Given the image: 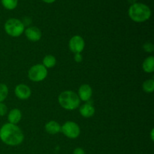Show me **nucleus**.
<instances>
[{
    "label": "nucleus",
    "instance_id": "obj_1",
    "mask_svg": "<svg viewBox=\"0 0 154 154\" xmlns=\"http://www.w3.org/2000/svg\"><path fill=\"white\" fill-rule=\"evenodd\" d=\"M0 140L6 145L15 147L23 142L24 134L18 126L7 123L0 128Z\"/></svg>",
    "mask_w": 154,
    "mask_h": 154
},
{
    "label": "nucleus",
    "instance_id": "obj_2",
    "mask_svg": "<svg viewBox=\"0 0 154 154\" xmlns=\"http://www.w3.org/2000/svg\"><path fill=\"white\" fill-rule=\"evenodd\" d=\"M152 14L150 7L141 2L131 5L128 10V15L135 23H144L148 20Z\"/></svg>",
    "mask_w": 154,
    "mask_h": 154
},
{
    "label": "nucleus",
    "instance_id": "obj_3",
    "mask_svg": "<svg viewBox=\"0 0 154 154\" xmlns=\"http://www.w3.org/2000/svg\"><path fill=\"white\" fill-rule=\"evenodd\" d=\"M58 102L60 106L67 111H74L79 108L81 100L78 94L72 90H65L58 96Z\"/></svg>",
    "mask_w": 154,
    "mask_h": 154
},
{
    "label": "nucleus",
    "instance_id": "obj_4",
    "mask_svg": "<svg viewBox=\"0 0 154 154\" xmlns=\"http://www.w3.org/2000/svg\"><path fill=\"white\" fill-rule=\"evenodd\" d=\"M25 29L22 21L17 18H10L4 24V29L6 34L13 38L22 35Z\"/></svg>",
    "mask_w": 154,
    "mask_h": 154
},
{
    "label": "nucleus",
    "instance_id": "obj_5",
    "mask_svg": "<svg viewBox=\"0 0 154 154\" xmlns=\"http://www.w3.org/2000/svg\"><path fill=\"white\" fill-rule=\"evenodd\" d=\"M48 69L42 64H35L28 71V78L32 82H42L48 77Z\"/></svg>",
    "mask_w": 154,
    "mask_h": 154
},
{
    "label": "nucleus",
    "instance_id": "obj_6",
    "mask_svg": "<svg viewBox=\"0 0 154 154\" xmlns=\"http://www.w3.org/2000/svg\"><path fill=\"white\" fill-rule=\"evenodd\" d=\"M61 132L70 139H75L81 135L79 125L73 121H67L61 126Z\"/></svg>",
    "mask_w": 154,
    "mask_h": 154
},
{
    "label": "nucleus",
    "instance_id": "obj_7",
    "mask_svg": "<svg viewBox=\"0 0 154 154\" xmlns=\"http://www.w3.org/2000/svg\"><path fill=\"white\" fill-rule=\"evenodd\" d=\"M85 48V41L81 35H74L69 42V48L74 54H81Z\"/></svg>",
    "mask_w": 154,
    "mask_h": 154
},
{
    "label": "nucleus",
    "instance_id": "obj_8",
    "mask_svg": "<svg viewBox=\"0 0 154 154\" xmlns=\"http://www.w3.org/2000/svg\"><path fill=\"white\" fill-rule=\"evenodd\" d=\"M14 94L16 97L20 100H26L31 96L32 90L26 84H20L15 87Z\"/></svg>",
    "mask_w": 154,
    "mask_h": 154
},
{
    "label": "nucleus",
    "instance_id": "obj_9",
    "mask_svg": "<svg viewBox=\"0 0 154 154\" xmlns=\"http://www.w3.org/2000/svg\"><path fill=\"white\" fill-rule=\"evenodd\" d=\"M24 34L26 38L32 42H37L41 40L42 32L37 26H29L24 30Z\"/></svg>",
    "mask_w": 154,
    "mask_h": 154
},
{
    "label": "nucleus",
    "instance_id": "obj_10",
    "mask_svg": "<svg viewBox=\"0 0 154 154\" xmlns=\"http://www.w3.org/2000/svg\"><path fill=\"white\" fill-rule=\"evenodd\" d=\"M80 114L84 118H90L95 114L96 109L93 105V101L90 99L88 102H85L82 105L79 106Z\"/></svg>",
    "mask_w": 154,
    "mask_h": 154
},
{
    "label": "nucleus",
    "instance_id": "obj_11",
    "mask_svg": "<svg viewBox=\"0 0 154 154\" xmlns=\"http://www.w3.org/2000/svg\"><path fill=\"white\" fill-rule=\"evenodd\" d=\"M78 96L81 102V101L84 102H88L91 99L92 96H93V89L89 84H82L78 89Z\"/></svg>",
    "mask_w": 154,
    "mask_h": 154
},
{
    "label": "nucleus",
    "instance_id": "obj_12",
    "mask_svg": "<svg viewBox=\"0 0 154 154\" xmlns=\"http://www.w3.org/2000/svg\"><path fill=\"white\" fill-rule=\"evenodd\" d=\"M22 119V112L18 108H13L8 112V120L9 123L17 125Z\"/></svg>",
    "mask_w": 154,
    "mask_h": 154
},
{
    "label": "nucleus",
    "instance_id": "obj_13",
    "mask_svg": "<svg viewBox=\"0 0 154 154\" xmlns=\"http://www.w3.org/2000/svg\"><path fill=\"white\" fill-rule=\"evenodd\" d=\"M45 129L50 135H57L61 132V125L55 120H51L45 124Z\"/></svg>",
    "mask_w": 154,
    "mask_h": 154
},
{
    "label": "nucleus",
    "instance_id": "obj_14",
    "mask_svg": "<svg viewBox=\"0 0 154 154\" xmlns=\"http://www.w3.org/2000/svg\"><path fill=\"white\" fill-rule=\"evenodd\" d=\"M142 69L145 73H153L154 72V57L153 56H149L142 63Z\"/></svg>",
    "mask_w": 154,
    "mask_h": 154
},
{
    "label": "nucleus",
    "instance_id": "obj_15",
    "mask_svg": "<svg viewBox=\"0 0 154 154\" xmlns=\"http://www.w3.org/2000/svg\"><path fill=\"white\" fill-rule=\"evenodd\" d=\"M57 59L54 56L51 55H46L45 57L43 58V60H42V65L46 68L47 69H52L54 68V66L57 65Z\"/></svg>",
    "mask_w": 154,
    "mask_h": 154
},
{
    "label": "nucleus",
    "instance_id": "obj_16",
    "mask_svg": "<svg viewBox=\"0 0 154 154\" xmlns=\"http://www.w3.org/2000/svg\"><path fill=\"white\" fill-rule=\"evenodd\" d=\"M142 89L145 93H152L154 91V80L147 79L143 83Z\"/></svg>",
    "mask_w": 154,
    "mask_h": 154
},
{
    "label": "nucleus",
    "instance_id": "obj_17",
    "mask_svg": "<svg viewBox=\"0 0 154 154\" xmlns=\"http://www.w3.org/2000/svg\"><path fill=\"white\" fill-rule=\"evenodd\" d=\"M1 3L7 10H14L17 7L18 0H1Z\"/></svg>",
    "mask_w": 154,
    "mask_h": 154
},
{
    "label": "nucleus",
    "instance_id": "obj_18",
    "mask_svg": "<svg viewBox=\"0 0 154 154\" xmlns=\"http://www.w3.org/2000/svg\"><path fill=\"white\" fill-rule=\"evenodd\" d=\"M8 87L5 84L0 83V102H3L8 96Z\"/></svg>",
    "mask_w": 154,
    "mask_h": 154
},
{
    "label": "nucleus",
    "instance_id": "obj_19",
    "mask_svg": "<svg viewBox=\"0 0 154 154\" xmlns=\"http://www.w3.org/2000/svg\"><path fill=\"white\" fill-rule=\"evenodd\" d=\"M143 50L145 51L146 53H153L154 51V45L153 43L150 42H147L143 45L142 47Z\"/></svg>",
    "mask_w": 154,
    "mask_h": 154
},
{
    "label": "nucleus",
    "instance_id": "obj_20",
    "mask_svg": "<svg viewBox=\"0 0 154 154\" xmlns=\"http://www.w3.org/2000/svg\"><path fill=\"white\" fill-rule=\"evenodd\" d=\"M8 107L4 102H0V117H4L6 114H8Z\"/></svg>",
    "mask_w": 154,
    "mask_h": 154
},
{
    "label": "nucleus",
    "instance_id": "obj_21",
    "mask_svg": "<svg viewBox=\"0 0 154 154\" xmlns=\"http://www.w3.org/2000/svg\"><path fill=\"white\" fill-rule=\"evenodd\" d=\"M21 21H22L23 24L24 25L25 28H26V26H28V27L32 23V19L30 17H25L23 19V20H21Z\"/></svg>",
    "mask_w": 154,
    "mask_h": 154
},
{
    "label": "nucleus",
    "instance_id": "obj_22",
    "mask_svg": "<svg viewBox=\"0 0 154 154\" xmlns=\"http://www.w3.org/2000/svg\"><path fill=\"white\" fill-rule=\"evenodd\" d=\"M74 60L76 63H81L83 61V56L81 54H75L74 55Z\"/></svg>",
    "mask_w": 154,
    "mask_h": 154
},
{
    "label": "nucleus",
    "instance_id": "obj_23",
    "mask_svg": "<svg viewBox=\"0 0 154 154\" xmlns=\"http://www.w3.org/2000/svg\"><path fill=\"white\" fill-rule=\"evenodd\" d=\"M73 154H86V153L83 148H81V147H77V148H75L74 150Z\"/></svg>",
    "mask_w": 154,
    "mask_h": 154
},
{
    "label": "nucleus",
    "instance_id": "obj_24",
    "mask_svg": "<svg viewBox=\"0 0 154 154\" xmlns=\"http://www.w3.org/2000/svg\"><path fill=\"white\" fill-rule=\"evenodd\" d=\"M44 2L48 3V4H51V3H54L56 0H42Z\"/></svg>",
    "mask_w": 154,
    "mask_h": 154
},
{
    "label": "nucleus",
    "instance_id": "obj_25",
    "mask_svg": "<svg viewBox=\"0 0 154 154\" xmlns=\"http://www.w3.org/2000/svg\"><path fill=\"white\" fill-rule=\"evenodd\" d=\"M153 133H154V129H152L151 131H150V138H151L152 141H154V135H153Z\"/></svg>",
    "mask_w": 154,
    "mask_h": 154
},
{
    "label": "nucleus",
    "instance_id": "obj_26",
    "mask_svg": "<svg viewBox=\"0 0 154 154\" xmlns=\"http://www.w3.org/2000/svg\"><path fill=\"white\" fill-rule=\"evenodd\" d=\"M127 1L129 2V3H130L131 5L135 4V2H137V0H127Z\"/></svg>",
    "mask_w": 154,
    "mask_h": 154
}]
</instances>
